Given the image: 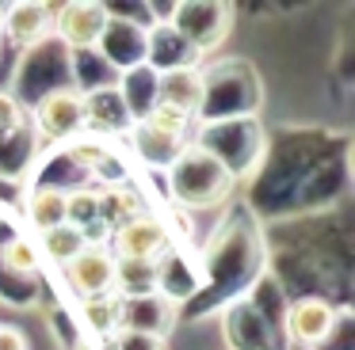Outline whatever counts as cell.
I'll use <instances>...</instances> for the list:
<instances>
[{
    "mask_svg": "<svg viewBox=\"0 0 355 350\" xmlns=\"http://www.w3.org/2000/svg\"><path fill=\"white\" fill-rule=\"evenodd\" d=\"M138 149H141V156H146L153 167H164V164H172V160H176L180 141H176V137L157 133V129H149V126H141L138 129Z\"/></svg>",
    "mask_w": 355,
    "mask_h": 350,
    "instance_id": "cell-15",
    "label": "cell"
},
{
    "mask_svg": "<svg viewBox=\"0 0 355 350\" xmlns=\"http://www.w3.org/2000/svg\"><path fill=\"white\" fill-rule=\"evenodd\" d=\"M157 103L176 111V114H184V118H191L202 107V73L191 65L157 73Z\"/></svg>",
    "mask_w": 355,
    "mask_h": 350,
    "instance_id": "cell-7",
    "label": "cell"
},
{
    "mask_svg": "<svg viewBox=\"0 0 355 350\" xmlns=\"http://www.w3.org/2000/svg\"><path fill=\"white\" fill-rule=\"evenodd\" d=\"M119 320H123V297L107 293V297H92V301H85V324L92 327L96 335L115 331Z\"/></svg>",
    "mask_w": 355,
    "mask_h": 350,
    "instance_id": "cell-13",
    "label": "cell"
},
{
    "mask_svg": "<svg viewBox=\"0 0 355 350\" xmlns=\"http://www.w3.org/2000/svg\"><path fill=\"white\" fill-rule=\"evenodd\" d=\"M161 278V263H141V259H115V297H149Z\"/></svg>",
    "mask_w": 355,
    "mask_h": 350,
    "instance_id": "cell-9",
    "label": "cell"
},
{
    "mask_svg": "<svg viewBox=\"0 0 355 350\" xmlns=\"http://www.w3.org/2000/svg\"><path fill=\"white\" fill-rule=\"evenodd\" d=\"M115 350H164L161 335L146 331V327H126L115 335Z\"/></svg>",
    "mask_w": 355,
    "mask_h": 350,
    "instance_id": "cell-17",
    "label": "cell"
},
{
    "mask_svg": "<svg viewBox=\"0 0 355 350\" xmlns=\"http://www.w3.org/2000/svg\"><path fill=\"white\" fill-rule=\"evenodd\" d=\"M4 259H8V266H16L19 274H31L39 270V255H35V248L27 240H8V248H4Z\"/></svg>",
    "mask_w": 355,
    "mask_h": 350,
    "instance_id": "cell-18",
    "label": "cell"
},
{
    "mask_svg": "<svg viewBox=\"0 0 355 350\" xmlns=\"http://www.w3.org/2000/svg\"><path fill=\"white\" fill-rule=\"evenodd\" d=\"M24 126H27V111H24V103H19L16 95H8V91H0V137L19 133Z\"/></svg>",
    "mask_w": 355,
    "mask_h": 350,
    "instance_id": "cell-16",
    "label": "cell"
},
{
    "mask_svg": "<svg viewBox=\"0 0 355 350\" xmlns=\"http://www.w3.org/2000/svg\"><path fill=\"white\" fill-rule=\"evenodd\" d=\"M0 350H27V335L19 331V327L4 324L0 327Z\"/></svg>",
    "mask_w": 355,
    "mask_h": 350,
    "instance_id": "cell-19",
    "label": "cell"
},
{
    "mask_svg": "<svg viewBox=\"0 0 355 350\" xmlns=\"http://www.w3.org/2000/svg\"><path fill=\"white\" fill-rule=\"evenodd\" d=\"M0 35H8L16 50H31L46 35H54V12H50V4H8Z\"/></svg>",
    "mask_w": 355,
    "mask_h": 350,
    "instance_id": "cell-8",
    "label": "cell"
},
{
    "mask_svg": "<svg viewBox=\"0 0 355 350\" xmlns=\"http://www.w3.org/2000/svg\"><path fill=\"white\" fill-rule=\"evenodd\" d=\"M100 221V190H65V225L88 228Z\"/></svg>",
    "mask_w": 355,
    "mask_h": 350,
    "instance_id": "cell-14",
    "label": "cell"
},
{
    "mask_svg": "<svg viewBox=\"0 0 355 350\" xmlns=\"http://www.w3.org/2000/svg\"><path fill=\"white\" fill-rule=\"evenodd\" d=\"M107 23H111V12L103 4L73 0V4H62L54 12V35L65 46H73V50H92V46L103 42Z\"/></svg>",
    "mask_w": 355,
    "mask_h": 350,
    "instance_id": "cell-5",
    "label": "cell"
},
{
    "mask_svg": "<svg viewBox=\"0 0 355 350\" xmlns=\"http://www.w3.org/2000/svg\"><path fill=\"white\" fill-rule=\"evenodd\" d=\"M164 248H168V228L153 213H141V217L119 225L107 240V251L115 259H141V263H161Z\"/></svg>",
    "mask_w": 355,
    "mask_h": 350,
    "instance_id": "cell-3",
    "label": "cell"
},
{
    "mask_svg": "<svg viewBox=\"0 0 355 350\" xmlns=\"http://www.w3.org/2000/svg\"><path fill=\"white\" fill-rule=\"evenodd\" d=\"M172 183H176V198L187 205H214L225 198L233 175L218 156L202 149H187L184 156L172 160Z\"/></svg>",
    "mask_w": 355,
    "mask_h": 350,
    "instance_id": "cell-1",
    "label": "cell"
},
{
    "mask_svg": "<svg viewBox=\"0 0 355 350\" xmlns=\"http://www.w3.org/2000/svg\"><path fill=\"white\" fill-rule=\"evenodd\" d=\"M141 213H146V202H141L130 187H115V190H107V194H100V221L111 232H115L119 225H126V221L141 217Z\"/></svg>",
    "mask_w": 355,
    "mask_h": 350,
    "instance_id": "cell-11",
    "label": "cell"
},
{
    "mask_svg": "<svg viewBox=\"0 0 355 350\" xmlns=\"http://www.w3.org/2000/svg\"><path fill=\"white\" fill-rule=\"evenodd\" d=\"M35 126L46 141H69L77 137V129L88 122V95L77 88H58L35 103Z\"/></svg>",
    "mask_w": 355,
    "mask_h": 350,
    "instance_id": "cell-2",
    "label": "cell"
},
{
    "mask_svg": "<svg viewBox=\"0 0 355 350\" xmlns=\"http://www.w3.org/2000/svg\"><path fill=\"white\" fill-rule=\"evenodd\" d=\"M80 248H85V236H80V228H73V225H58V228H50V232L39 236L42 259H50L54 266H65L73 255H80Z\"/></svg>",
    "mask_w": 355,
    "mask_h": 350,
    "instance_id": "cell-12",
    "label": "cell"
},
{
    "mask_svg": "<svg viewBox=\"0 0 355 350\" xmlns=\"http://www.w3.org/2000/svg\"><path fill=\"white\" fill-rule=\"evenodd\" d=\"M4 8H8V4H0V27H4Z\"/></svg>",
    "mask_w": 355,
    "mask_h": 350,
    "instance_id": "cell-20",
    "label": "cell"
},
{
    "mask_svg": "<svg viewBox=\"0 0 355 350\" xmlns=\"http://www.w3.org/2000/svg\"><path fill=\"white\" fill-rule=\"evenodd\" d=\"M62 278L80 301H92V297H107L115 289V255L107 248H80V255H73L62 266Z\"/></svg>",
    "mask_w": 355,
    "mask_h": 350,
    "instance_id": "cell-4",
    "label": "cell"
},
{
    "mask_svg": "<svg viewBox=\"0 0 355 350\" xmlns=\"http://www.w3.org/2000/svg\"><path fill=\"white\" fill-rule=\"evenodd\" d=\"M332 324H336V308L324 297H302L286 308V335L298 347H317L329 339Z\"/></svg>",
    "mask_w": 355,
    "mask_h": 350,
    "instance_id": "cell-6",
    "label": "cell"
},
{
    "mask_svg": "<svg viewBox=\"0 0 355 350\" xmlns=\"http://www.w3.org/2000/svg\"><path fill=\"white\" fill-rule=\"evenodd\" d=\"M27 221H31L35 232H50V228L65 225V190L62 187H39L27 194V205H24Z\"/></svg>",
    "mask_w": 355,
    "mask_h": 350,
    "instance_id": "cell-10",
    "label": "cell"
}]
</instances>
